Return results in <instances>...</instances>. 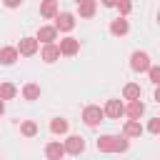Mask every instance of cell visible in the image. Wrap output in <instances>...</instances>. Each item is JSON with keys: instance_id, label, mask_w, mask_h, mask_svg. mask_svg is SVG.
I'll list each match as a JSON object with an SVG mask.
<instances>
[{"instance_id": "22", "label": "cell", "mask_w": 160, "mask_h": 160, "mask_svg": "<svg viewBox=\"0 0 160 160\" xmlns=\"http://www.w3.org/2000/svg\"><path fill=\"white\" fill-rule=\"evenodd\" d=\"M20 132H22L25 138H32V135H38V125H35L32 120H25V122L20 125Z\"/></svg>"}, {"instance_id": "2", "label": "cell", "mask_w": 160, "mask_h": 160, "mask_svg": "<svg viewBox=\"0 0 160 160\" xmlns=\"http://www.w3.org/2000/svg\"><path fill=\"white\" fill-rule=\"evenodd\" d=\"M102 118H105V108H100V105H88L82 110V122L88 128H98L102 122Z\"/></svg>"}, {"instance_id": "24", "label": "cell", "mask_w": 160, "mask_h": 160, "mask_svg": "<svg viewBox=\"0 0 160 160\" xmlns=\"http://www.w3.org/2000/svg\"><path fill=\"white\" fill-rule=\"evenodd\" d=\"M148 132H150V135H160V118H152V120L148 122Z\"/></svg>"}, {"instance_id": "13", "label": "cell", "mask_w": 160, "mask_h": 160, "mask_svg": "<svg viewBox=\"0 0 160 160\" xmlns=\"http://www.w3.org/2000/svg\"><path fill=\"white\" fill-rule=\"evenodd\" d=\"M122 135H128V138H140V135H142L140 120H128V122L122 125Z\"/></svg>"}, {"instance_id": "28", "label": "cell", "mask_w": 160, "mask_h": 160, "mask_svg": "<svg viewBox=\"0 0 160 160\" xmlns=\"http://www.w3.org/2000/svg\"><path fill=\"white\" fill-rule=\"evenodd\" d=\"M155 102H160V85L155 88Z\"/></svg>"}, {"instance_id": "11", "label": "cell", "mask_w": 160, "mask_h": 160, "mask_svg": "<svg viewBox=\"0 0 160 160\" xmlns=\"http://www.w3.org/2000/svg\"><path fill=\"white\" fill-rule=\"evenodd\" d=\"M60 55H62V52H60V45H55V42H45V48H42V52H40V58H42L45 62H55Z\"/></svg>"}, {"instance_id": "12", "label": "cell", "mask_w": 160, "mask_h": 160, "mask_svg": "<svg viewBox=\"0 0 160 160\" xmlns=\"http://www.w3.org/2000/svg\"><path fill=\"white\" fill-rule=\"evenodd\" d=\"M78 50H80V40H75V38L60 40V52H62V55H75Z\"/></svg>"}, {"instance_id": "10", "label": "cell", "mask_w": 160, "mask_h": 160, "mask_svg": "<svg viewBox=\"0 0 160 160\" xmlns=\"http://www.w3.org/2000/svg\"><path fill=\"white\" fill-rule=\"evenodd\" d=\"M58 32H60V30H58L55 25H42V28L38 30V35H35V38H38V40H42V42H55V40H58Z\"/></svg>"}, {"instance_id": "8", "label": "cell", "mask_w": 160, "mask_h": 160, "mask_svg": "<svg viewBox=\"0 0 160 160\" xmlns=\"http://www.w3.org/2000/svg\"><path fill=\"white\" fill-rule=\"evenodd\" d=\"M45 155H48L50 160H60L62 155H68V150H65V142H60V140H52V142H48V145H45Z\"/></svg>"}, {"instance_id": "14", "label": "cell", "mask_w": 160, "mask_h": 160, "mask_svg": "<svg viewBox=\"0 0 160 160\" xmlns=\"http://www.w3.org/2000/svg\"><path fill=\"white\" fill-rule=\"evenodd\" d=\"M18 48H10V45H5V48H0V62L2 65H12L15 60H18Z\"/></svg>"}, {"instance_id": "4", "label": "cell", "mask_w": 160, "mask_h": 160, "mask_svg": "<svg viewBox=\"0 0 160 160\" xmlns=\"http://www.w3.org/2000/svg\"><path fill=\"white\" fill-rule=\"evenodd\" d=\"M125 115H128L130 120H140V118L145 115V102H142L140 98H135V100H130V102L125 105Z\"/></svg>"}, {"instance_id": "5", "label": "cell", "mask_w": 160, "mask_h": 160, "mask_svg": "<svg viewBox=\"0 0 160 160\" xmlns=\"http://www.w3.org/2000/svg\"><path fill=\"white\" fill-rule=\"evenodd\" d=\"M55 28L62 30V32H70L75 28V15L72 12H58L55 15Z\"/></svg>"}, {"instance_id": "27", "label": "cell", "mask_w": 160, "mask_h": 160, "mask_svg": "<svg viewBox=\"0 0 160 160\" xmlns=\"http://www.w3.org/2000/svg\"><path fill=\"white\" fill-rule=\"evenodd\" d=\"M100 2H102L105 8H115V5H118V0H100Z\"/></svg>"}, {"instance_id": "29", "label": "cell", "mask_w": 160, "mask_h": 160, "mask_svg": "<svg viewBox=\"0 0 160 160\" xmlns=\"http://www.w3.org/2000/svg\"><path fill=\"white\" fill-rule=\"evenodd\" d=\"M2 112H5V100L0 98V115H2Z\"/></svg>"}, {"instance_id": "21", "label": "cell", "mask_w": 160, "mask_h": 160, "mask_svg": "<svg viewBox=\"0 0 160 160\" xmlns=\"http://www.w3.org/2000/svg\"><path fill=\"white\" fill-rule=\"evenodd\" d=\"M78 12H80V18H92V15H95V0L78 5Z\"/></svg>"}, {"instance_id": "1", "label": "cell", "mask_w": 160, "mask_h": 160, "mask_svg": "<svg viewBox=\"0 0 160 160\" xmlns=\"http://www.w3.org/2000/svg\"><path fill=\"white\" fill-rule=\"evenodd\" d=\"M130 148L128 135H100L98 138V150L100 152H125Z\"/></svg>"}, {"instance_id": "16", "label": "cell", "mask_w": 160, "mask_h": 160, "mask_svg": "<svg viewBox=\"0 0 160 160\" xmlns=\"http://www.w3.org/2000/svg\"><path fill=\"white\" fill-rule=\"evenodd\" d=\"M128 30H130V25H128V20H125V15L110 22V32H112V35H125Z\"/></svg>"}, {"instance_id": "30", "label": "cell", "mask_w": 160, "mask_h": 160, "mask_svg": "<svg viewBox=\"0 0 160 160\" xmlns=\"http://www.w3.org/2000/svg\"><path fill=\"white\" fill-rule=\"evenodd\" d=\"M75 2H78V5H82V2H90V0H75Z\"/></svg>"}, {"instance_id": "3", "label": "cell", "mask_w": 160, "mask_h": 160, "mask_svg": "<svg viewBox=\"0 0 160 160\" xmlns=\"http://www.w3.org/2000/svg\"><path fill=\"white\" fill-rule=\"evenodd\" d=\"M130 68H132L135 72H148V70H150V55L142 52V50H135V52L130 55Z\"/></svg>"}, {"instance_id": "18", "label": "cell", "mask_w": 160, "mask_h": 160, "mask_svg": "<svg viewBox=\"0 0 160 160\" xmlns=\"http://www.w3.org/2000/svg\"><path fill=\"white\" fill-rule=\"evenodd\" d=\"M22 98H25V100H38V98H40V85L28 82V85L22 88Z\"/></svg>"}, {"instance_id": "26", "label": "cell", "mask_w": 160, "mask_h": 160, "mask_svg": "<svg viewBox=\"0 0 160 160\" xmlns=\"http://www.w3.org/2000/svg\"><path fill=\"white\" fill-rule=\"evenodd\" d=\"M2 2H5V8H18L22 0H2Z\"/></svg>"}, {"instance_id": "17", "label": "cell", "mask_w": 160, "mask_h": 160, "mask_svg": "<svg viewBox=\"0 0 160 160\" xmlns=\"http://www.w3.org/2000/svg\"><path fill=\"white\" fill-rule=\"evenodd\" d=\"M140 95H142V90H140L138 82H128V85L122 88V98H125V100H135V98H140Z\"/></svg>"}, {"instance_id": "9", "label": "cell", "mask_w": 160, "mask_h": 160, "mask_svg": "<svg viewBox=\"0 0 160 160\" xmlns=\"http://www.w3.org/2000/svg\"><path fill=\"white\" fill-rule=\"evenodd\" d=\"M105 115L112 118V120H120V115H125V105L112 98V100H108V105H105Z\"/></svg>"}, {"instance_id": "25", "label": "cell", "mask_w": 160, "mask_h": 160, "mask_svg": "<svg viewBox=\"0 0 160 160\" xmlns=\"http://www.w3.org/2000/svg\"><path fill=\"white\" fill-rule=\"evenodd\" d=\"M148 75H150V80H152L155 85H160V65H150Z\"/></svg>"}, {"instance_id": "20", "label": "cell", "mask_w": 160, "mask_h": 160, "mask_svg": "<svg viewBox=\"0 0 160 160\" xmlns=\"http://www.w3.org/2000/svg\"><path fill=\"white\" fill-rule=\"evenodd\" d=\"M50 130H52L55 135H62V132H68V120H65V118H55V120L50 122Z\"/></svg>"}, {"instance_id": "31", "label": "cell", "mask_w": 160, "mask_h": 160, "mask_svg": "<svg viewBox=\"0 0 160 160\" xmlns=\"http://www.w3.org/2000/svg\"><path fill=\"white\" fill-rule=\"evenodd\" d=\"M158 22H160V12H158Z\"/></svg>"}, {"instance_id": "15", "label": "cell", "mask_w": 160, "mask_h": 160, "mask_svg": "<svg viewBox=\"0 0 160 160\" xmlns=\"http://www.w3.org/2000/svg\"><path fill=\"white\" fill-rule=\"evenodd\" d=\"M40 15L42 18H55L58 15V0H42L40 2Z\"/></svg>"}, {"instance_id": "6", "label": "cell", "mask_w": 160, "mask_h": 160, "mask_svg": "<svg viewBox=\"0 0 160 160\" xmlns=\"http://www.w3.org/2000/svg\"><path fill=\"white\" fill-rule=\"evenodd\" d=\"M38 38H22L20 40V45H18V52L20 55H25V58H32L35 52H38Z\"/></svg>"}, {"instance_id": "7", "label": "cell", "mask_w": 160, "mask_h": 160, "mask_svg": "<svg viewBox=\"0 0 160 160\" xmlns=\"http://www.w3.org/2000/svg\"><path fill=\"white\" fill-rule=\"evenodd\" d=\"M65 150H68V155H80V152L85 150V138L70 135V138L65 140Z\"/></svg>"}, {"instance_id": "19", "label": "cell", "mask_w": 160, "mask_h": 160, "mask_svg": "<svg viewBox=\"0 0 160 160\" xmlns=\"http://www.w3.org/2000/svg\"><path fill=\"white\" fill-rule=\"evenodd\" d=\"M15 95H18V88L12 82H0V98L2 100H12Z\"/></svg>"}, {"instance_id": "23", "label": "cell", "mask_w": 160, "mask_h": 160, "mask_svg": "<svg viewBox=\"0 0 160 160\" xmlns=\"http://www.w3.org/2000/svg\"><path fill=\"white\" fill-rule=\"evenodd\" d=\"M118 10H120V15H128L130 10H132V2L130 0H118V5H115Z\"/></svg>"}]
</instances>
